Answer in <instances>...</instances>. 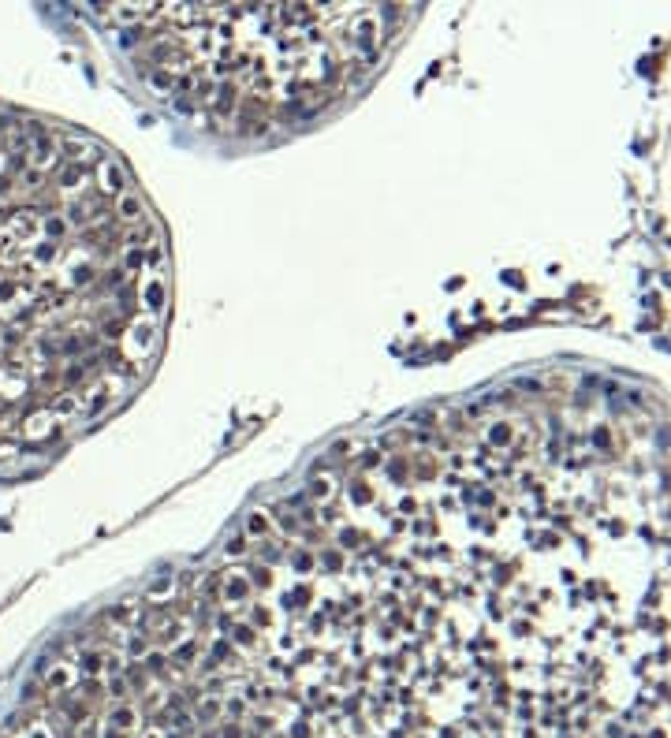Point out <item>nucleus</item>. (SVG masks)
Returning a JSON list of instances; mask_svg holds the SVG:
<instances>
[{"label": "nucleus", "mask_w": 671, "mask_h": 738, "mask_svg": "<svg viewBox=\"0 0 671 738\" xmlns=\"http://www.w3.org/2000/svg\"><path fill=\"white\" fill-rule=\"evenodd\" d=\"M75 682H79V672L71 667V660H60V664H53V672L45 675V686H49L53 693L75 690Z\"/></svg>", "instance_id": "nucleus-2"}, {"label": "nucleus", "mask_w": 671, "mask_h": 738, "mask_svg": "<svg viewBox=\"0 0 671 738\" xmlns=\"http://www.w3.org/2000/svg\"><path fill=\"white\" fill-rule=\"evenodd\" d=\"M250 552V537L246 533H235L232 541H228V556H246Z\"/></svg>", "instance_id": "nucleus-8"}, {"label": "nucleus", "mask_w": 671, "mask_h": 738, "mask_svg": "<svg viewBox=\"0 0 671 738\" xmlns=\"http://www.w3.org/2000/svg\"><path fill=\"white\" fill-rule=\"evenodd\" d=\"M250 593H254V585L246 571H228L220 578V600L224 604H243V600H250Z\"/></svg>", "instance_id": "nucleus-1"}, {"label": "nucleus", "mask_w": 671, "mask_h": 738, "mask_svg": "<svg viewBox=\"0 0 671 738\" xmlns=\"http://www.w3.org/2000/svg\"><path fill=\"white\" fill-rule=\"evenodd\" d=\"M246 537H273V519L265 511H250L246 515Z\"/></svg>", "instance_id": "nucleus-6"}, {"label": "nucleus", "mask_w": 671, "mask_h": 738, "mask_svg": "<svg viewBox=\"0 0 671 738\" xmlns=\"http://www.w3.org/2000/svg\"><path fill=\"white\" fill-rule=\"evenodd\" d=\"M336 492H339V485H336V478H332L328 470L317 473V478L310 481V500H317V504H332Z\"/></svg>", "instance_id": "nucleus-5"}, {"label": "nucleus", "mask_w": 671, "mask_h": 738, "mask_svg": "<svg viewBox=\"0 0 671 738\" xmlns=\"http://www.w3.org/2000/svg\"><path fill=\"white\" fill-rule=\"evenodd\" d=\"M273 738H287V735H284V731H273Z\"/></svg>", "instance_id": "nucleus-10"}, {"label": "nucleus", "mask_w": 671, "mask_h": 738, "mask_svg": "<svg viewBox=\"0 0 671 738\" xmlns=\"http://www.w3.org/2000/svg\"><path fill=\"white\" fill-rule=\"evenodd\" d=\"M101 738H127V735H120V731H112V727H108V731L101 735Z\"/></svg>", "instance_id": "nucleus-9"}, {"label": "nucleus", "mask_w": 671, "mask_h": 738, "mask_svg": "<svg viewBox=\"0 0 671 738\" xmlns=\"http://www.w3.org/2000/svg\"><path fill=\"white\" fill-rule=\"evenodd\" d=\"M172 585H175L172 574H160V578L153 582L146 593H142V600H149V604H160V597H164V593H172Z\"/></svg>", "instance_id": "nucleus-7"}, {"label": "nucleus", "mask_w": 671, "mask_h": 738, "mask_svg": "<svg viewBox=\"0 0 671 738\" xmlns=\"http://www.w3.org/2000/svg\"><path fill=\"white\" fill-rule=\"evenodd\" d=\"M108 727L120 735H131L134 727H138V709L131 705V701H123V705H112V712H108Z\"/></svg>", "instance_id": "nucleus-4"}, {"label": "nucleus", "mask_w": 671, "mask_h": 738, "mask_svg": "<svg viewBox=\"0 0 671 738\" xmlns=\"http://www.w3.org/2000/svg\"><path fill=\"white\" fill-rule=\"evenodd\" d=\"M194 719L198 724H217V719H224V701H220V693H202L198 705H194Z\"/></svg>", "instance_id": "nucleus-3"}]
</instances>
